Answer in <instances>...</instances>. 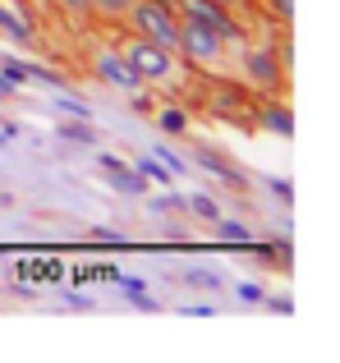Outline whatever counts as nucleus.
I'll return each instance as SVG.
<instances>
[{
  "label": "nucleus",
  "instance_id": "obj_1",
  "mask_svg": "<svg viewBox=\"0 0 340 363\" xmlns=\"http://www.w3.org/2000/svg\"><path fill=\"white\" fill-rule=\"evenodd\" d=\"M120 51L134 65L143 88H175V83H184V55H179L175 46H162V42H147V37L129 33L125 42H120Z\"/></svg>",
  "mask_w": 340,
  "mask_h": 363
},
{
  "label": "nucleus",
  "instance_id": "obj_2",
  "mask_svg": "<svg viewBox=\"0 0 340 363\" xmlns=\"http://www.w3.org/2000/svg\"><path fill=\"white\" fill-rule=\"evenodd\" d=\"M239 69H244V83H249V88H258V92H280V88L290 83V42L280 46V51H276V42H271V37L253 42L249 51H244Z\"/></svg>",
  "mask_w": 340,
  "mask_h": 363
},
{
  "label": "nucleus",
  "instance_id": "obj_3",
  "mask_svg": "<svg viewBox=\"0 0 340 363\" xmlns=\"http://www.w3.org/2000/svg\"><path fill=\"white\" fill-rule=\"evenodd\" d=\"M125 23H129V33L147 37V42L175 46L179 14H175V5H170V0H129V9H125Z\"/></svg>",
  "mask_w": 340,
  "mask_h": 363
},
{
  "label": "nucleus",
  "instance_id": "obj_4",
  "mask_svg": "<svg viewBox=\"0 0 340 363\" xmlns=\"http://www.w3.org/2000/svg\"><path fill=\"white\" fill-rule=\"evenodd\" d=\"M225 37L212 33L207 23H198V18L179 14V28H175V51L184 55L188 65H221L225 60Z\"/></svg>",
  "mask_w": 340,
  "mask_h": 363
},
{
  "label": "nucleus",
  "instance_id": "obj_5",
  "mask_svg": "<svg viewBox=\"0 0 340 363\" xmlns=\"http://www.w3.org/2000/svg\"><path fill=\"white\" fill-rule=\"evenodd\" d=\"M175 5V14H188V18H198V23H207L212 33H221L225 42H244V28H239V18L230 14V9H221V5H212V0H170Z\"/></svg>",
  "mask_w": 340,
  "mask_h": 363
},
{
  "label": "nucleus",
  "instance_id": "obj_6",
  "mask_svg": "<svg viewBox=\"0 0 340 363\" xmlns=\"http://www.w3.org/2000/svg\"><path fill=\"white\" fill-rule=\"evenodd\" d=\"M92 74H97L106 88H120V92H138L143 83H138V74H134V65L125 60V51L120 46H101L97 55H92Z\"/></svg>",
  "mask_w": 340,
  "mask_h": 363
},
{
  "label": "nucleus",
  "instance_id": "obj_7",
  "mask_svg": "<svg viewBox=\"0 0 340 363\" xmlns=\"http://www.w3.org/2000/svg\"><path fill=\"white\" fill-rule=\"evenodd\" d=\"M188 161H198V166H203V170H212V175L221 179L225 189H234V194H244V189H249V175H244V170L234 166V161L225 157V152L207 147V143H198V147H193V157H188Z\"/></svg>",
  "mask_w": 340,
  "mask_h": 363
},
{
  "label": "nucleus",
  "instance_id": "obj_8",
  "mask_svg": "<svg viewBox=\"0 0 340 363\" xmlns=\"http://www.w3.org/2000/svg\"><path fill=\"white\" fill-rule=\"evenodd\" d=\"M97 166L110 175V189H120V194H129V198H147V189H152V184H147V179L138 175L134 166H129V161H120L115 152H101Z\"/></svg>",
  "mask_w": 340,
  "mask_h": 363
},
{
  "label": "nucleus",
  "instance_id": "obj_9",
  "mask_svg": "<svg viewBox=\"0 0 340 363\" xmlns=\"http://www.w3.org/2000/svg\"><path fill=\"white\" fill-rule=\"evenodd\" d=\"M0 33H9L14 42H33V23L23 14V0H0Z\"/></svg>",
  "mask_w": 340,
  "mask_h": 363
},
{
  "label": "nucleus",
  "instance_id": "obj_10",
  "mask_svg": "<svg viewBox=\"0 0 340 363\" xmlns=\"http://www.w3.org/2000/svg\"><path fill=\"white\" fill-rule=\"evenodd\" d=\"M258 124H262L267 133H280V138H290V133H295V111L280 106V101H276V106H262V111H258Z\"/></svg>",
  "mask_w": 340,
  "mask_h": 363
},
{
  "label": "nucleus",
  "instance_id": "obj_11",
  "mask_svg": "<svg viewBox=\"0 0 340 363\" xmlns=\"http://www.w3.org/2000/svg\"><path fill=\"white\" fill-rule=\"evenodd\" d=\"M134 170L147 179V184H157V189H170V184H175V170H170L162 157H138V161H134Z\"/></svg>",
  "mask_w": 340,
  "mask_h": 363
},
{
  "label": "nucleus",
  "instance_id": "obj_12",
  "mask_svg": "<svg viewBox=\"0 0 340 363\" xmlns=\"http://www.w3.org/2000/svg\"><path fill=\"white\" fill-rule=\"evenodd\" d=\"M110 276L120 281V290L129 294V303H134V308H147V313H157V308H162V303H157L152 294H147V285L138 281V276H120V272H110Z\"/></svg>",
  "mask_w": 340,
  "mask_h": 363
},
{
  "label": "nucleus",
  "instance_id": "obj_13",
  "mask_svg": "<svg viewBox=\"0 0 340 363\" xmlns=\"http://www.w3.org/2000/svg\"><path fill=\"white\" fill-rule=\"evenodd\" d=\"M55 133H60V138L64 143H79V147H92V143H97V129H92V120H60V129H55Z\"/></svg>",
  "mask_w": 340,
  "mask_h": 363
},
{
  "label": "nucleus",
  "instance_id": "obj_14",
  "mask_svg": "<svg viewBox=\"0 0 340 363\" xmlns=\"http://www.w3.org/2000/svg\"><path fill=\"white\" fill-rule=\"evenodd\" d=\"M184 212L193 216V221L212 225L216 216H221V207H216V198H212V194H188V198H184Z\"/></svg>",
  "mask_w": 340,
  "mask_h": 363
},
{
  "label": "nucleus",
  "instance_id": "obj_15",
  "mask_svg": "<svg viewBox=\"0 0 340 363\" xmlns=\"http://www.w3.org/2000/svg\"><path fill=\"white\" fill-rule=\"evenodd\" d=\"M212 230H216V240H221V244H249L253 240L249 225H244V221H230V216H216Z\"/></svg>",
  "mask_w": 340,
  "mask_h": 363
},
{
  "label": "nucleus",
  "instance_id": "obj_16",
  "mask_svg": "<svg viewBox=\"0 0 340 363\" xmlns=\"http://www.w3.org/2000/svg\"><path fill=\"white\" fill-rule=\"evenodd\" d=\"M157 129L184 133V129H188V111H184V106H162V111H157Z\"/></svg>",
  "mask_w": 340,
  "mask_h": 363
},
{
  "label": "nucleus",
  "instance_id": "obj_17",
  "mask_svg": "<svg viewBox=\"0 0 340 363\" xmlns=\"http://www.w3.org/2000/svg\"><path fill=\"white\" fill-rule=\"evenodd\" d=\"M184 285H198V290H221V276L207 272V267H188V272H184Z\"/></svg>",
  "mask_w": 340,
  "mask_h": 363
},
{
  "label": "nucleus",
  "instance_id": "obj_18",
  "mask_svg": "<svg viewBox=\"0 0 340 363\" xmlns=\"http://www.w3.org/2000/svg\"><path fill=\"white\" fill-rule=\"evenodd\" d=\"M125 9H129V0H92V14L110 18V23H120V18H125Z\"/></svg>",
  "mask_w": 340,
  "mask_h": 363
},
{
  "label": "nucleus",
  "instance_id": "obj_19",
  "mask_svg": "<svg viewBox=\"0 0 340 363\" xmlns=\"http://www.w3.org/2000/svg\"><path fill=\"white\" fill-rule=\"evenodd\" d=\"M152 216H175V212H184V198L179 194H162V198H152Z\"/></svg>",
  "mask_w": 340,
  "mask_h": 363
},
{
  "label": "nucleus",
  "instance_id": "obj_20",
  "mask_svg": "<svg viewBox=\"0 0 340 363\" xmlns=\"http://www.w3.org/2000/svg\"><path fill=\"white\" fill-rule=\"evenodd\" d=\"M234 294H239V303H262V299H267V290H262L258 281H239Z\"/></svg>",
  "mask_w": 340,
  "mask_h": 363
},
{
  "label": "nucleus",
  "instance_id": "obj_21",
  "mask_svg": "<svg viewBox=\"0 0 340 363\" xmlns=\"http://www.w3.org/2000/svg\"><path fill=\"white\" fill-rule=\"evenodd\" d=\"M0 74H5L14 88H18V83H28V65H23V60H9V55L0 60Z\"/></svg>",
  "mask_w": 340,
  "mask_h": 363
},
{
  "label": "nucleus",
  "instance_id": "obj_22",
  "mask_svg": "<svg viewBox=\"0 0 340 363\" xmlns=\"http://www.w3.org/2000/svg\"><path fill=\"white\" fill-rule=\"evenodd\" d=\"M152 157H162V161H166V166H170V170H175V175H184V170H188V161H184V157H175V152H170V147H166V143H157V152H152Z\"/></svg>",
  "mask_w": 340,
  "mask_h": 363
},
{
  "label": "nucleus",
  "instance_id": "obj_23",
  "mask_svg": "<svg viewBox=\"0 0 340 363\" xmlns=\"http://www.w3.org/2000/svg\"><path fill=\"white\" fill-rule=\"evenodd\" d=\"M60 111H64V116H74V120H92V106H83L79 97H64Z\"/></svg>",
  "mask_w": 340,
  "mask_h": 363
},
{
  "label": "nucleus",
  "instance_id": "obj_24",
  "mask_svg": "<svg viewBox=\"0 0 340 363\" xmlns=\"http://www.w3.org/2000/svg\"><path fill=\"white\" fill-rule=\"evenodd\" d=\"M267 14H276L280 23H290V18H295V0H267Z\"/></svg>",
  "mask_w": 340,
  "mask_h": 363
},
{
  "label": "nucleus",
  "instance_id": "obj_25",
  "mask_svg": "<svg viewBox=\"0 0 340 363\" xmlns=\"http://www.w3.org/2000/svg\"><path fill=\"white\" fill-rule=\"evenodd\" d=\"M55 5L64 9V14H74V18H83V14H92V0H55Z\"/></svg>",
  "mask_w": 340,
  "mask_h": 363
},
{
  "label": "nucleus",
  "instance_id": "obj_26",
  "mask_svg": "<svg viewBox=\"0 0 340 363\" xmlns=\"http://www.w3.org/2000/svg\"><path fill=\"white\" fill-rule=\"evenodd\" d=\"M179 313H184V318H212V303H179Z\"/></svg>",
  "mask_w": 340,
  "mask_h": 363
},
{
  "label": "nucleus",
  "instance_id": "obj_27",
  "mask_svg": "<svg viewBox=\"0 0 340 363\" xmlns=\"http://www.w3.org/2000/svg\"><path fill=\"white\" fill-rule=\"evenodd\" d=\"M267 189H271V194L280 198V203H295V189H290L285 179H267Z\"/></svg>",
  "mask_w": 340,
  "mask_h": 363
},
{
  "label": "nucleus",
  "instance_id": "obj_28",
  "mask_svg": "<svg viewBox=\"0 0 340 363\" xmlns=\"http://www.w3.org/2000/svg\"><path fill=\"white\" fill-rule=\"evenodd\" d=\"M92 235H97L101 244H125V230H110V225H97Z\"/></svg>",
  "mask_w": 340,
  "mask_h": 363
},
{
  "label": "nucleus",
  "instance_id": "obj_29",
  "mask_svg": "<svg viewBox=\"0 0 340 363\" xmlns=\"http://www.w3.org/2000/svg\"><path fill=\"white\" fill-rule=\"evenodd\" d=\"M14 138H18V124L14 120H0V147H9Z\"/></svg>",
  "mask_w": 340,
  "mask_h": 363
},
{
  "label": "nucleus",
  "instance_id": "obj_30",
  "mask_svg": "<svg viewBox=\"0 0 340 363\" xmlns=\"http://www.w3.org/2000/svg\"><path fill=\"white\" fill-rule=\"evenodd\" d=\"M271 313H295V299H285V294H276V299H262Z\"/></svg>",
  "mask_w": 340,
  "mask_h": 363
},
{
  "label": "nucleus",
  "instance_id": "obj_31",
  "mask_svg": "<svg viewBox=\"0 0 340 363\" xmlns=\"http://www.w3.org/2000/svg\"><path fill=\"white\" fill-rule=\"evenodd\" d=\"M64 303H69V308H83V313H92V308H97V303H92L88 294H64Z\"/></svg>",
  "mask_w": 340,
  "mask_h": 363
},
{
  "label": "nucleus",
  "instance_id": "obj_32",
  "mask_svg": "<svg viewBox=\"0 0 340 363\" xmlns=\"http://www.w3.org/2000/svg\"><path fill=\"white\" fill-rule=\"evenodd\" d=\"M212 5H221V9H230V14H239V9H249L253 0H212Z\"/></svg>",
  "mask_w": 340,
  "mask_h": 363
}]
</instances>
